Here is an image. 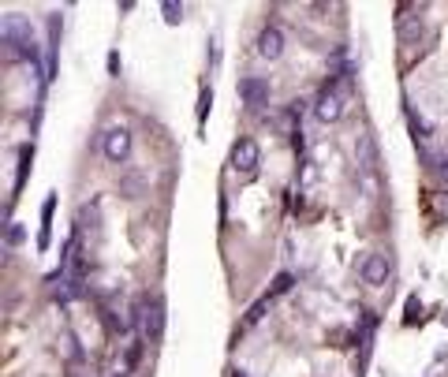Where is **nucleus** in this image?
Returning <instances> with one entry per match:
<instances>
[{
    "label": "nucleus",
    "instance_id": "nucleus-1",
    "mask_svg": "<svg viewBox=\"0 0 448 377\" xmlns=\"http://www.w3.org/2000/svg\"><path fill=\"white\" fill-rule=\"evenodd\" d=\"M135 321L150 340H161V329H165V306H161V299L138 295L135 299Z\"/></svg>",
    "mask_w": 448,
    "mask_h": 377
},
{
    "label": "nucleus",
    "instance_id": "nucleus-2",
    "mask_svg": "<svg viewBox=\"0 0 448 377\" xmlns=\"http://www.w3.org/2000/svg\"><path fill=\"white\" fill-rule=\"evenodd\" d=\"M261 165V149L254 138H239V142L232 146V172L236 176H254Z\"/></svg>",
    "mask_w": 448,
    "mask_h": 377
},
{
    "label": "nucleus",
    "instance_id": "nucleus-3",
    "mask_svg": "<svg viewBox=\"0 0 448 377\" xmlns=\"http://www.w3.org/2000/svg\"><path fill=\"white\" fill-rule=\"evenodd\" d=\"M101 149H105V157L113 161V165H124V161L131 157V131L124 124L108 127V131L101 135Z\"/></svg>",
    "mask_w": 448,
    "mask_h": 377
},
{
    "label": "nucleus",
    "instance_id": "nucleus-4",
    "mask_svg": "<svg viewBox=\"0 0 448 377\" xmlns=\"http://www.w3.org/2000/svg\"><path fill=\"white\" fill-rule=\"evenodd\" d=\"M239 98L250 109H261V105L269 101V82L258 79V75H247V79H239Z\"/></svg>",
    "mask_w": 448,
    "mask_h": 377
},
{
    "label": "nucleus",
    "instance_id": "nucleus-5",
    "mask_svg": "<svg viewBox=\"0 0 448 377\" xmlns=\"http://www.w3.org/2000/svg\"><path fill=\"white\" fill-rule=\"evenodd\" d=\"M280 52H284V34H280V27H277V23H269V27L258 34V57L277 60Z\"/></svg>",
    "mask_w": 448,
    "mask_h": 377
},
{
    "label": "nucleus",
    "instance_id": "nucleus-6",
    "mask_svg": "<svg viewBox=\"0 0 448 377\" xmlns=\"http://www.w3.org/2000/svg\"><path fill=\"white\" fill-rule=\"evenodd\" d=\"M363 280L366 284H374V288H381L389 280V258L385 254H366L363 258Z\"/></svg>",
    "mask_w": 448,
    "mask_h": 377
},
{
    "label": "nucleus",
    "instance_id": "nucleus-7",
    "mask_svg": "<svg viewBox=\"0 0 448 377\" xmlns=\"http://www.w3.org/2000/svg\"><path fill=\"white\" fill-rule=\"evenodd\" d=\"M90 232L94 239H97V232H101V217H97V202H90V206H82L79 209V217H75V235H79V243H82V235Z\"/></svg>",
    "mask_w": 448,
    "mask_h": 377
},
{
    "label": "nucleus",
    "instance_id": "nucleus-8",
    "mask_svg": "<svg viewBox=\"0 0 448 377\" xmlns=\"http://www.w3.org/2000/svg\"><path fill=\"white\" fill-rule=\"evenodd\" d=\"M142 183H146V176L142 172H127L124 179H120V191H124L127 198H138V191H142Z\"/></svg>",
    "mask_w": 448,
    "mask_h": 377
},
{
    "label": "nucleus",
    "instance_id": "nucleus-9",
    "mask_svg": "<svg viewBox=\"0 0 448 377\" xmlns=\"http://www.w3.org/2000/svg\"><path fill=\"white\" fill-rule=\"evenodd\" d=\"M359 154H363V168H366V172L377 165V154H374V138H370V135H359Z\"/></svg>",
    "mask_w": 448,
    "mask_h": 377
},
{
    "label": "nucleus",
    "instance_id": "nucleus-10",
    "mask_svg": "<svg viewBox=\"0 0 448 377\" xmlns=\"http://www.w3.org/2000/svg\"><path fill=\"white\" fill-rule=\"evenodd\" d=\"M60 351L68 355L71 362H79V359H82V348H79V340H75L71 332H64V337H60Z\"/></svg>",
    "mask_w": 448,
    "mask_h": 377
},
{
    "label": "nucleus",
    "instance_id": "nucleus-11",
    "mask_svg": "<svg viewBox=\"0 0 448 377\" xmlns=\"http://www.w3.org/2000/svg\"><path fill=\"white\" fill-rule=\"evenodd\" d=\"M161 12H165V23L168 27L183 23V4H176V0H165V8H161Z\"/></svg>",
    "mask_w": 448,
    "mask_h": 377
},
{
    "label": "nucleus",
    "instance_id": "nucleus-12",
    "mask_svg": "<svg viewBox=\"0 0 448 377\" xmlns=\"http://www.w3.org/2000/svg\"><path fill=\"white\" fill-rule=\"evenodd\" d=\"M291 273H277V280H273V288H269V299L273 295H284V292H288V288H291Z\"/></svg>",
    "mask_w": 448,
    "mask_h": 377
},
{
    "label": "nucleus",
    "instance_id": "nucleus-13",
    "mask_svg": "<svg viewBox=\"0 0 448 377\" xmlns=\"http://www.w3.org/2000/svg\"><path fill=\"white\" fill-rule=\"evenodd\" d=\"M138 359H142V343H131V348H127V355H124V370L131 374V370L138 366Z\"/></svg>",
    "mask_w": 448,
    "mask_h": 377
},
{
    "label": "nucleus",
    "instance_id": "nucleus-14",
    "mask_svg": "<svg viewBox=\"0 0 448 377\" xmlns=\"http://www.w3.org/2000/svg\"><path fill=\"white\" fill-rule=\"evenodd\" d=\"M273 303V299L266 295V299H258L254 306H250V314H247V325H254V321H261V314H266V306Z\"/></svg>",
    "mask_w": 448,
    "mask_h": 377
},
{
    "label": "nucleus",
    "instance_id": "nucleus-15",
    "mask_svg": "<svg viewBox=\"0 0 448 377\" xmlns=\"http://www.w3.org/2000/svg\"><path fill=\"white\" fill-rule=\"evenodd\" d=\"M210 105H213V90L205 86V90L198 94V124L205 120V112H210Z\"/></svg>",
    "mask_w": 448,
    "mask_h": 377
},
{
    "label": "nucleus",
    "instance_id": "nucleus-16",
    "mask_svg": "<svg viewBox=\"0 0 448 377\" xmlns=\"http://www.w3.org/2000/svg\"><path fill=\"white\" fill-rule=\"evenodd\" d=\"M108 75H113V79H120V52H116V49L108 52Z\"/></svg>",
    "mask_w": 448,
    "mask_h": 377
},
{
    "label": "nucleus",
    "instance_id": "nucleus-17",
    "mask_svg": "<svg viewBox=\"0 0 448 377\" xmlns=\"http://www.w3.org/2000/svg\"><path fill=\"white\" fill-rule=\"evenodd\" d=\"M419 314H422V303H419V299L411 295V299H407V321H414Z\"/></svg>",
    "mask_w": 448,
    "mask_h": 377
},
{
    "label": "nucleus",
    "instance_id": "nucleus-18",
    "mask_svg": "<svg viewBox=\"0 0 448 377\" xmlns=\"http://www.w3.org/2000/svg\"><path fill=\"white\" fill-rule=\"evenodd\" d=\"M19 239H23V228H15V224H12V228H8V243H19Z\"/></svg>",
    "mask_w": 448,
    "mask_h": 377
},
{
    "label": "nucleus",
    "instance_id": "nucleus-19",
    "mask_svg": "<svg viewBox=\"0 0 448 377\" xmlns=\"http://www.w3.org/2000/svg\"><path fill=\"white\" fill-rule=\"evenodd\" d=\"M441 172H445V179H448V161H441Z\"/></svg>",
    "mask_w": 448,
    "mask_h": 377
},
{
    "label": "nucleus",
    "instance_id": "nucleus-20",
    "mask_svg": "<svg viewBox=\"0 0 448 377\" xmlns=\"http://www.w3.org/2000/svg\"><path fill=\"white\" fill-rule=\"evenodd\" d=\"M232 377H247V374H243V370H232Z\"/></svg>",
    "mask_w": 448,
    "mask_h": 377
}]
</instances>
